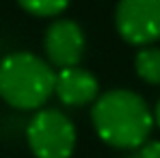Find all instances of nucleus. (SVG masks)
Instances as JSON below:
<instances>
[{
  "label": "nucleus",
  "instance_id": "423d86ee",
  "mask_svg": "<svg viewBox=\"0 0 160 158\" xmlns=\"http://www.w3.org/2000/svg\"><path fill=\"white\" fill-rule=\"evenodd\" d=\"M100 82L98 78L82 69V67H67V69H58L56 74V84H54V93L58 95V100L67 106H84L95 102L100 95Z\"/></svg>",
  "mask_w": 160,
  "mask_h": 158
},
{
  "label": "nucleus",
  "instance_id": "f03ea898",
  "mask_svg": "<svg viewBox=\"0 0 160 158\" xmlns=\"http://www.w3.org/2000/svg\"><path fill=\"white\" fill-rule=\"evenodd\" d=\"M56 74L37 54L13 52L0 61V98L7 104L32 110L43 106L54 93Z\"/></svg>",
  "mask_w": 160,
  "mask_h": 158
},
{
  "label": "nucleus",
  "instance_id": "f257e3e1",
  "mask_svg": "<svg viewBox=\"0 0 160 158\" xmlns=\"http://www.w3.org/2000/svg\"><path fill=\"white\" fill-rule=\"evenodd\" d=\"M91 121L98 136L110 147L138 150L147 143L156 119L138 93L130 89H112L93 102Z\"/></svg>",
  "mask_w": 160,
  "mask_h": 158
},
{
  "label": "nucleus",
  "instance_id": "7ed1b4c3",
  "mask_svg": "<svg viewBox=\"0 0 160 158\" xmlns=\"http://www.w3.org/2000/svg\"><path fill=\"white\" fill-rule=\"evenodd\" d=\"M26 139L37 158H69L76 147V128L65 113L43 108L30 119Z\"/></svg>",
  "mask_w": 160,
  "mask_h": 158
},
{
  "label": "nucleus",
  "instance_id": "20e7f679",
  "mask_svg": "<svg viewBox=\"0 0 160 158\" xmlns=\"http://www.w3.org/2000/svg\"><path fill=\"white\" fill-rule=\"evenodd\" d=\"M119 35L134 46L160 39V0H119L115 9Z\"/></svg>",
  "mask_w": 160,
  "mask_h": 158
},
{
  "label": "nucleus",
  "instance_id": "6e6552de",
  "mask_svg": "<svg viewBox=\"0 0 160 158\" xmlns=\"http://www.w3.org/2000/svg\"><path fill=\"white\" fill-rule=\"evenodd\" d=\"M20 7L32 13V15H39V18H52L58 15L67 9L69 0H18Z\"/></svg>",
  "mask_w": 160,
  "mask_h": 158
},
{
  "label": "nucleus",
  "instance_id": "0eeeda50",
  "mask_svg": "<svg viewBox=\"0 0 160 158\" xmlns=\"http://www.w3.org/2000/svg\"><path fill=\"white\" fill-rule=\"evenodd\" d=\"M136 74L147 84H160V48H143L134 59Z\"/></svg>",
  "mask_w": 160,
  "mask_h": 158
},
{
  "label": "nucleus",
  "instance_id": "39448f33",
  "mask_svg": "<svg viewBox=\"0 0 160 158\" xmlns=\"http://www.w3.org/2000/svg\"><path fill=\"white\" fill-rule=\"evenodd\" d=\"M43 48L50 65L58 69L76 67L84 54V33L72 20H56L46 30Z\"/></svg>",
  "mask_w": 160,
  "mask_h": 158
},
{
  "label": "nucleus",
  "instance_id": "9d476101",
  "mask_svg": "<svg viewBox=\"0 0 160 158\" xmlns=\"http://www.w3.org/2000/svg\"><path fill=\"white\" fill-rule=\"evenodd\" d=\"M154 119H156V124L160 126V100H158V104H156V110H154Z\"/></svg>",
  "mask_w": 160,
  "mask_h": 158
},
{
  "label": "nucleus",
  "instance_id": "1a4fd4ad",
  "mask_svg": "<svg viewBox=\"0 0 160 158\" xmlns=\"http://www.w3.org/2000/svg\"><path fill=\"white\" fill-rule=\"evenodd\" d=\"M128 158H160V141H147L138 150H134Z\"/></svg>",
  "mask_w": 160,
  "mask_h": 158
}]
</instances>
